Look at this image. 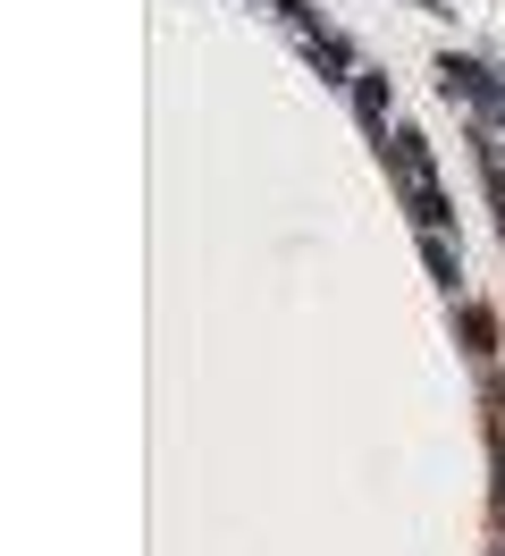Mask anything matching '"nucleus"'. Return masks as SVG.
I'll return each mask as SVG.
<instances>
[{
	"label": "nucleus",
	"instance_id": "f257e3e1",
	"mask_svg": "<svg viewBox=\"0 0 505 556\" xmlns=\"http://www.w3.org/2000/svg\"><path fill=\"white\" fill-rule=\"evenodd\" d=\"M438 85H446V102H455V93H464V102H489V110L505 102V85L480 68V60H446V68H438Z\"/></svg>",
	"mask_w": 505,
	"mask_h": 556
},
{
	"label": "nucleus",
	"instance_id": "f03ea898",
	"mask_svg": "<svg viewBox=\"0 0 505 556\" xmlns=\"http://www.w3.org/2000/svg\"><path fill=\"white\" fill-rule=\"evenodd\" d=\"M354 110H363V127H379V118H388V85L363 76V85H354Z\"/></svg>",
	"mask_w": 505,
	"mask_h": 556
}]
</instances>
